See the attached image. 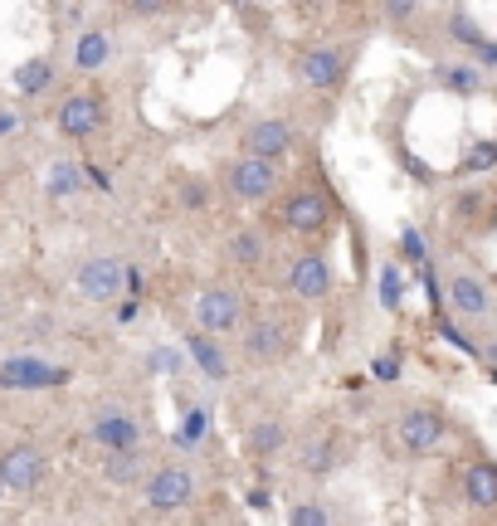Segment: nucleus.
Returning <instances> with one entry per match:
<instances>
[{"mask_svg":"<svg viewBox=\"0 0 497 526\" xmlns=\"http://www.w3.org/2000/svg\"><path fill=\"white\" fill-rule=\"evenodd\" d=\"M444 434H449V424H444V414L434 405H410L400 414V424H395V439H400L405 453H434L444 444Z\"/></svg>","mask_w":497,"mask_h":526,"instance_id":"f257e3e1","label":"nucleus"},{"mask_svg":"<svg viewBox=\"0 0 497 526\" xmlns=\"http://www.w3.org/2000/svg\"><path fill=\"white\" fill-rule=\"evenodd\" d=\"M278 161H259V156H239L230 166V176H225V186H230L234 200H249V205H259L268 200L273 190H278Z\"/></svg>","mask_w":497,"mask_h":526,"instance_id":"f03ea898","label":"nucleus"},{"mask_svg":"<svg viewBox=\"0 0 497 526\" xmlns=\"http://www.w3.org/2000/svg\"><path fill=\"white\" fill-rule=\"evenodd\" d=\"M142 492H147L152 512H176V507H186L195 497V473L181 468V463H166V468H156L152 478L142 483Z\"/></svg>","mask_w":497,"mask_h":526,"instance_id":"7ed1b4c3","label":"nucleus"},{"mask_svg":"<svg viewBox=\"0 0 497 526\" xmlns=\"http://www.w3.org/2000/svg\"><path fill=\"white\" fill-rule=\"evenodd\" d=\"M78 293L88 302H113L122 298V283H127V273H122V259L113 254H93V259L78 263Z\"/></svg>","mask_w":497,"mask_h":526,"instance_id":"20e7f679","label":"nucleus"},{"mask_svg":"<svg viewBox=\"0 0 497 526\" xmlns=\"http://www.w3.org/2000/svg\"><path fill=\"white\" fill-rule=\"evenodd\" d=\"M195 317H200V332L205 337H220V332H234L244 322V298L234 288H205L195 298Z\"/></svg>","mask_w":497,"mask_h":526,"instance_id":"39448f33","label":"nucleus"},{"mask_svg":"<svg viewBox=\"0 0 497 526\" xmlns=\"http://www.w3.org/2000/svg\"><path fill=\"white\" fill-rule=\"evenodd\" d=\"M44 473H49V463H44V453L35 444H10V449L0 453L5 492H35L44 483Z\"/></svg>","mask_w":497,"mask_h":526,"instance_id":"423d86ee","label":"nucleus"},{"mask_svg":"<svg viewBox=\"0 0 497 526\" xmlns=\"http://www.w3.org/2000/svg\"><path fill=\"white\" fill-rule=\"evenodd\" d=\"M327 220H332V205H327V195L317 186L293 190V195L283 200V225L293 229V234H322Z\"/></svg>","mask_w":497,"mask_h":526,"instance_id":"0eeeda50","label":"nucleus"},{"mask_svg":"<svg viewBox=\"0 0 497 526\" xmlns=\"http://www.w3.org/2000/svg\"><path fill=\"white\" fill-rule=\"evenodd\" d=\"M293 142H298V132L283 117H259L244 127V156H259V161H278Z\"/></svg>","mask_w":497,"mask_h":526,"instance_id":"6e6552de","label":"nucleus"},{"mask_svg":"<svg viewBox=\"0 0 497 526\" xmlns=\"http://www.w3.org/2000/svg\"><path fill=\"white\" fill-rule=\"evenodd\" d=\"M288 288H293V298L303 302H317L332 293V268L322 254H298V259L288 263Z\"/></svg>","mask_w":497,"mask_h":526,"instance_id":"1a4fd4ad","label":"nucleus"},{"mask_svg":"<svg viewBox=\"0 0 497 526\" xmlns=\"http://www.w3.org/2000/svg\"><path fill=\"white\" fill-rule=\"evenodd\" d=\"M93 439H98L108 453L142 449V424H137L127 410H103V414H93Z\"/></svg>","mask_w":497,"mask_h":526,"instance_id":"9d476101","label":"nucleus"},{"mask_svg":"<svg viewBox=\"0 0 497 526\" xmlns=\"http://www.w3.org/2000/svg\"><path fill=\"white\" fill-rule=\"evenodd\" d=\"M346 64H351L346 49H307L303 59H298V78H303L307 88H337L346 78Z\"/></svg>","mask_w":497,"mask_h":526,"instance_id":"9b49d317","label":"nucleus"},{"mask_svg":"<svg viewBox=\"0 0 497 526\" xmlns=\"http://www.w3.org/2000/svg\"><path fill=\"white\" fill-rule=\"evenodd\" d=\"M98 127H103V98H98V93H74V98L59 108V132L74 137V142L93 137Z\"/></svg>","mask_w":497,"mask_h":526,"instance_id":"f8f14e48","label":"nucleus"},{"mask_svg":"<svg viewBox=\"0 0 497 526\" xmlns=\"http://www.w3.org/2000/svg\"><path fill=\"white\" fill-rule=\"evenodd\" d=\"M463 497H468V507L493 512L497 507V463H488V458L468 463V468H463Z\"/></svg>","mask_w":497,"mask_h":526,"instance_id":"ddd939ff","label":"nucleus"},{"mask_svg":"<svg viewBox=\"0 0 497 526\" xmlns=\"http://www.w3.org/2000/svg\"><path fill=\"white\" fill-rule=\"evenodd\" d=\"M186 351L195 356V366H200V376L215 380V385H225L230 380V361H225V351H220V341L205 337V332H186Z\"/></svg>","mask_w":497,"mask_h":526,"instance_id":"4468645a","label":"nucleus"},{"mask_svg":"<svg viewBox=\"0 0 497 526\" xmlns=\"http://www.w3.org/2000/svg\"><path fill=\"white\" fill-rule=\"evenodd\" d=\"M449 307L463 317H488V288L473 273H454L449 278Z\"/></svg>","mask_w":497,"mask_h":526,"instance_id":"2eb2a0df","label":"nucleus"},{"mask_svg":"<svg viewBox=\"0 0 497 526\" xmlns=\"http://www.w3.org/2000/svg\"><path fill=\"white\" fill-rule=\"evenodd\" d=\"M108 59H113V39H108V30H83V35L74 39V69L98 74V69H108Z\"/></svg>","mask_w":497,"mask_h":526,"instance_id":"dca6fc26","label":"nucleus"},{"mask_svg":"<svg viewBox=\"0 0 497 526\" xmlns=\"http://www.w3.org/2000/svg\"><path fill=\"white\" fill-rule=\"evenodd\" d=\"M69 366H44V361H10L0 371V385H64Z\"/></svg>","mask_w":497,"mask_h":526,"instance_id":"f3484780","label":"nucleus"},{"mask_svg":"<svg viewBox=\"0 0 497 526\" xmlns=\"http://www.w3.org/2000/svg\"><path fill=\"white\" fill-rule=\"evenodd\" d=\"M244 351H249V361H278L288 351V332L278 322H254L244 337Z\"/></svg>","mask_w":497,"mask_h":526,"instance_id":"a211bd4d","label":"nucleus"},{"mask_svg":"<svg viewBox=\"0 0 497 526\" xmlns=\"http://www.w3.org/2000/svg\"><path fill=\"white\" fill-rule=\"evenodd\" d=\"M103 473H108V483H117V488H127V483H147V453L142 449L108 453Z\"/></svg>","mask_w":497,"mask_h":526,"instance_id":"6ab92c4d","label":"nucleus"},{"mask_svg":"<svg viewBox=\"0 0 497 526\" xmlns=\"http://www.w3.org/2000/svg\"><path fill=\"white\" fill-rule=\"evenodd\" d=\"M283 444H288V429H283L278 419H264V424L249 429V453H254V458H273Z\"/></svg>","mask_w":497,"mask_h":526,"instance_id":"aec40b11","label":"nucleus"},{"mask_svg":"<svg viewBox=\"0 0 497 526\" xmlns=\"http://www.w3.org/2000/svg\"><path fill=\"white\" fill-rule=\"evenodd\" d=\"M44 186H49V195H54V200H64V195H78V186H83V166H74V161H54Z\"/></svg>","mask_w":497,"mask_h":526,"instance_id":"412c9836","label":"nucleus"},{"mask_svg":"<svg viewBox=\"0 0 497 526\" xmlns=\"http://www.w3.org/2000/svg\"><path fill=\"white\" fill-rule=\"evenodd\" d=\"M264 234H259V229H239V234H234L230 239V259L234 263H244V268H254V263L264 259Z\"/></svg>","mask_w":497,"mask_h":526,"instance_id":"4be33fe9","label":"nucleus"},{"mask_svg":"<svg viewBox=\"0 0 497 526\" xmlns=\"http://www.w3.org/2000/svg\"><path fill=\"white\" fill-rule=\"evenodd\" d=\"M49 78H54V64H49V59H30V64L15 69V88H20V93H44Z\"/></svg>","mask_w":497,"mask_h":526,"instance_id":"5701e85b","label":"nucleus"},{"mask_svg":"<svg viewBox=\"0 0 497 526\" xmlns=\"http://www.w3.org/2000/svg\"><path fill=\"white\" fill-rule=\"evenodd\" d=\"M337 449H342V439H337V434H327L322 444H312V449H303V468H307V473H327V468H332V463L342 458Z\"/></svg>","mask_w":497,"mask_h":526,"instance_id":"b1692460","label":"nucleus"},{"mask_svg":"<svg viewBox=\"0 0 497 526\" xmlns=\"http://www.w3.org/2000/svg\"><path fill=\"white\" fill-rule=\"evenodd\" d=\"M449 35L463 39V44H473V49H483V44H488V35L478 30V20H473V15H463V10L449 15Z\"/></svg>","mask_w":497,"mask_h":526,"instance_id":"393cba45","label":"nucleus"},{"mask_svg":"<svg viewBox=\"0 0 497 526\" xmlns=\"http://www.w3.org/2000/svg\"><path fill=\"white\" fill-rule=\"evenodd\" d=\"M288 526H332V517H327L322 502H298V507L288 512Z\"/></svg>","mask_w":497,"mask_h":526,"instance_id":"a878e982","label":"nucleus"},{"mask_svg":"<svg viewBox=\"0 0 497 526\" xmlns=\"http://www.w3.org/2000/svg\"><path fill=\"white\" fill-rule=\"evenodd\" d=\"M488 166H497V142H478L463 156V171H488Z\"/></svg>","mask_w":497,"mask_h":526,"instance_id":"bb28decb","label":"nucleus"},{"mask_svg":"<svg viewBox=\"0 0 497 526\" xmlns=\"http://www.w3.org/2000/svg\"><path fill=\"white\" fill-rule=\"evenodd\" d=\"M444 83H449V88H459V93H473V88H478V69H468V64L444 69Z\"/></svg>","mask_w":497,"mask_h":526,"instance_id":"cd10ccee","label":"nucleus"},{"mask_svg":"<svg viewBox=\"0 0 497 526\" xmlns=\"http://www.w3.org/2000/svg\"><path fill=\"white\" fill-rule=\"evenodd\" d=\"M205 424H210V414H205V410H191V419L176 429V439H181V444H195V439L205 434Z\"/></svg>","mask_w":497,"mask_h":526,"instance_id":"c85d7f7f","label":"nucleus"},{"mask_svg":"<svg viewBox=\"0 0 497 526\" xmlns=\"http://www.w3.org/2000/svg\"><path fill=\"white\" fill-rule=\"evenodd\" d=\"M385 307H400V268L395 263H385Z\"/></svg>","mask_w":497,"mask_h":526,"instance_id":"c756f323","label":"nucleus"},{"mask_svg":"<svg viewBox=\"0 0 497 526\" xmlns=\"http://www.w3.org/2000/svg\"><path fill=\"white\" fill-rule=\"evenodd\" d=\"M371 376H376V380H400V361L385 351V356H376V361H371Z\"/></svg>","mask_w":497,"mask_h":526,"instance_id":"7c9ffc66","label":"nucleus"},{"mask_svg":"<svg viewBox=\"0 0 497 526\" xmlns=\"http://www.w3.org/2000/svg\"><path fill=\"white\" fill-rule=\"evenodd\" d=\"M400 244H405V254H410V259H429V244H424L420 229H405V234H400Z\"/></svg>","mask_w":497,"mask_h":526,"instance_id":"2f4dec72","label":"nucleus"},{"mask_svg":"<svg viewBox=\"0 0 497 526\" xmlns=\"http://www.w3.org/2000/svg\"><path fill=\"white\" fill-rule=\"evenodd\" d=\"M439 332H444V341H454L459 351H473V341L463 337V332H459V327H454V322H439Z\"/></svg>","mask_w":497,"mask_h":526,"instance_id":"473e14b6","label":"nucleus"},{"mask_svg":"<svg viewBox=\"0 0 497 526\" xmlns=\"http://www.w3.org/2000/svg\"><path fill=\"white\" fill-rule=\"evenodd\" d=\"M385 15H390V20H410V15H415V5H385Z\"/></svg>","mask_w":497,"mask_h":526,"instance_id":"72a5a7b5","label":"nucleus"},{"mask_svg":"<svg viewBox=\"0 0 497 526\" xmlns=\"http://www.w3.org/2000/svg\"><path fill=\"white\" fill-rule=\"evenodd\" d=\"M478 59H483V64H497V39H488V44L478 49Z\"/></svg>","mask_w":497,"mask_h":526,"instance_id":"f704fd0d","label":"nucleus"},{"mask_svg":"<svg viewBox=\"0 0 497 526\" xmlns=\"http://www.w3.org/2000/svg\"><path fill=\"white\" fill-rule=\"evenodd\" d=\"M0 132H15V117L10 113H0Z\"/></svg>","mask_w":497,"mask_h":526,"instance_id":"c9c22d12","label":"nucleus"},{"mask_svg":"<svg viewBox=\"0 0 497 526\" xmlns=\"http://www.w3.org/2000/svg\"><path fill=\"white\" fill-rule=\"evenodd\" d=\"M488 361H493V371H497V346H488Z\"/></svg>","mask_w":497,"mask_h":526,"instance_id":"e433bc0d","label":"nucleus"},{"mask_svg":"<svg viewBox=\"0 0 497 526\" xmlns=\"http://www.w3.org/2000/svg\"><path fill=\"white\" fill-rule=\"evenodd\" d=\"M0 497H5V478H0Z\"/></svg>","mask_w":497,"mask_h":526,"instance_id":"4c0bfd02","label":"nucleus"},{"mask_svg":"<svg viewBox=\"0 0 497 526\" xmlns=\"http://www.w3.org/2000/svg\"><path fill=\"white\" fill-rule=\"evenodd\" d=\"M0 312H5V298H0Z\"/></svg>","mask_w":497,"mask_h":526,"instance_id":"58836bf2","label":"nucleus"},{"mask_svg":"<svg viewBox=\"0 0 497 526\" xmlns=\"http://www.w3.org/2000/svg\"><path fill=\"white\" fill-rule=\"evenodd\" d=\"M493 385H497V371H493Z\"/></svg>","mask_w":497,"mask_h":526,"instance_id":"ea45409f","label":"nucleus"}]
</instances>
